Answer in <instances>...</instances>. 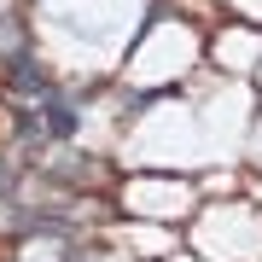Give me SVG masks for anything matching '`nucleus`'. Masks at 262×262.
Returning a JSON list of instances; mask_svg holds the SVG:
<instances>
[{
	"mask_svg": "<svg viewBox=\"0 0 262 262\" xmlns=\"http://www.w3.org/2000/svg\"><path fill=\"white\" fill-rule=\"evenodd\" d=\"M0 82H6V70H0Z\"/></svg>",
	"mask_w": 262,
	"mask_h": 262,
	"instance_id": "nucleus-2",
	"label": "nucleus"
},
{
	"mask_svg": "<svg viewBox=\"0 0 262 262\" xmlns=\"http://www.w3.org/2000/svg\"><path fill=\"white\" fill-rule=\"evenodd\" d=\"M24 53H29V29H24V18L0 6V58L12 64V58H24Z\"/></svg>",
	"mask_w": 262,
	"mask_h": 262,
	"instance_id": "nucleus-1",
	"label": "nucleus"
}]
</instances>
